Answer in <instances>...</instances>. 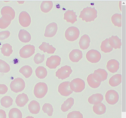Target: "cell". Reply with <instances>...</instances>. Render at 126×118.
<instances>
[{"instance_id":"6da1fadb","label":"cell","mask_w":126,"mask_h":118,"mask_svg":"<svg viewBox=\"0 0 126 118\" xmlns=\"http://www.w3.org/2000/svg\"><path fill=\"white\" fill-rule=\"evenodd\" d=\"M97 10L94 7H87L81 12L79 17L86 22H90L94 21L97 17Z\"/></svg>"},{"instance_id":"7a4b0ae2","label":"cell","mask_w":126,"mask_h":118,"mask_svg":"<svg viewBox=\"0 0 126 118\" xmlns=\"http://www.w3.org/2000/svg\"><path fill=\"white\" fill-rule=\"evenodd\" d=\"M48 90V88L47 84L44 82H40L37 83L35 86L34 94L37 98H42L46 94Z\"/></svg>"},{"instance_id":"3957f363","label":"cell","mask_w":126,"mask_h":118,"mask_svg":"<svg viewBox=\"0 0 126 118\" xmlns=\"http://www.w3.org/2000/svg\"><path fill=\"white\" fill-rule=\"evenodd\" d=\"M10 86L12 91L17 93L24 90L25 87V83L23 79L18 78L12 81Z\"/></svg>"},{"instance_id":"277c9868","label":"cell","mask_w":126,"mask_h":118,"mask_svg":"<svg viewBox=\"0 0 126 118\" xmlns=\"http://www.w3.org/2000/svg\"><path fill=\"white\" fill-rule=\"evenodd\" d=\"M70 88L72 91L76 92H82L85 87L84 81L82 79L77 78L73 79L70 82Z\"/></svg>"},{"instance_id":"5b68a950","label":"cell","mask_w":126,"mask_h":118,"mask_svg":"<svg viewBox=\"0 0 126 118\" xmlns=\"http://www.w3.org/2000/svg\"><path fill=\"white\" fill-rule=\"evenodd\" d=\"M80 32L79 29L74 26L70 27L66 30L65 37L68 40L73 41L76 40L79 38Z\"/></svg>"},{"instance_id":"8992f818","label":"cell","mask_w":126,"mask_h":118,"mask_svg":"<svg viewBox=\"0 0 126 118\" xmlns=\"http://www.w3.org/2000/svg\"><path fill=\"white\" fill-rule=\"evenodd\" d=\"M35 48L33 45H28L23 47L20 50L19 54L21 57L27 58L30 57L35 53Z\"/></svg>"},{"instance_id":"52a82bcc","label":"cell","mask_w":126,"mask_h":118,"mask_svg":"<svg viewBox=\"0 0 126 118\" xmlns=\"http://www.w3.org/2000/svg\"><path fill=\"white\" fill-rule=\"evenodd\" d=\"M72 71L70 66H65L58 69L56 72V76L59 79L63 80L69 77Z\"/></svg>"},{"instance_id":"ba28073f","label":"cell","mask_w":126,"mask_h":118,"mask_svg":"<svg viewBox=\"0 0 126 118\" xmlns=\"http://www.w3.org/2000/svg\"><path fill=\"white\" fill-rule=\"evenodd\" d=\"M106 100L109 104L114 105L116 103L119 99L118 92L114 90H110L106 93L105 95Z\"/></svg>"},{"instance_id":"9c48e42d","label":"cell","mask_w":126,"mask_h":118,"mask_svg":"<svg viewBox=\"0 0 126 118\" xmlns=\"http://www.w3.org/2000/svg\"><path fill=\"white\" fill-rule=\"evenodd\" d=\"M86 57L89 62L92 63H95L100 61L101 58V55L98 51L92 49L87 52Z\"/></svg>"},{"instance_id":"30bf717a","label":"cell","mask_w":126,"mask_h":118,"mask_svg":"<svg viewBox=\"0 0 126 118\" xmlns=\"http://www.w3.org/2000/svg\"><path fill=\"white\" fill-rule=\"evenodd\" d=\"M70 82L65 81L61 83L58 87V91L61 95L67 96L71 94L73 91L70 86Z\"/></svg>"},{"instance_id":"8fae6325","label":"cell","mask_w":126,"mask_h":118,"mask_svg":"<svg viewBox=\"0 0 126 118\" xmlns=\"http://www.w3.org/2000/svg\"><path fill=\"white\" fill-rule=\"evenodd\" d=\"M93 77L96 81L99 82L103 81L107 78L108 74L105 70L99 68L94 71Z\"/></svg>"},{"instance_id":"7c38bea8","label":"cell","mask_w":126,"mask_h":118,"mask_svg":"<svg viewBox=\"0 0 126 118\" xmlns=\"http://www.w3.org/2000/svg\"><path fill=\"white\" fill-rule=\"evenodd\" d=\"M61 58L57 55H53L47 59L46 66L51 69H56L60 64Z\"/></svg>"},{"instance_id":"4fadbf2b","label":"cell","mask_w":126,"mask_h":118,"mask_svg":"<svg viewBox=\"0 0 126 118\" xmlns=\"http://www.w3.org/2000/svg\"><path fill=\"white\" fill-rule=\"evenodd\" d=\"M19 23L23 27H26L30 26L31 23V18L29 14L25 11H23L19 14Z\"/></svg>"},{"instance_id":"5bb4252c","label":"cell","mask_w":126,"mask_h":118,"mask_svg":"<svg viewBox=\"0 0 126 118\" xmlns=\"http://www.w3.org/2000/svg\"><path fill=\"white\" fill-rule=\"evenodd\" d=\"M58 26L56 23H52L47 26L44 36L46 37L52 38L56 34L58 30Z\"/></svg>"},{"instance_id":"9a60e30c","label":"cell","mask_w":126,"mask_h":118,"mask_svg":"<svg viewBox=\"0 0 126 118\" xmlns=\"http://www.w3.org/2000/svg\"><path fill=\"white\" fill-rule=\"evenodd\" d=\"M69 56L71 61L73 62H78L82 58V53L79 49L73 50L70 53Z\"/></svg>"},{"instance_id":"2e32d148","label":"cell","mask_w":126,"mask_h":118,"mask_svg":"<svg viewBox=\"0 0 126 118\" xmlns=\"http://www.w3.org/2000/svg\"><path fill=\"white\" fill-rule=\"evenodd\" d=\"M107 69L110 72L114 73L116 72L119 67V63L114 59L109 60L107 63L106 66Z\"/></svg>"},{"instance_id":"e0dca14e","label":"cell","mask_w":126,"mask_h":118,"mask_svg":"<svg viewBox=\"0 0 126 118\" xmlns=\"http://www.w3.org/2000/svg\"><path fill=\"white\" fill-rule=\"evenodd\" d=\"M29 100L27 95L23 93L18 95L16 98V102L18 106L22 107L24 106Z\"/></svg>"},{"instance_id":"ac0fdd59","label":"cell","mask_w":126,"mask_h":118,"mask_svg":"<svg viewBox=\"0 0 126 118\" xmlns=\"http://www.w3.org/2000/svg\"><path fill=\"white\" fill-rule=\"evenodd\" d=\"M77 17L76 13L74 12L73 10H68L64 14V19L67 22L73 24L77 21Z\"/></svg>"},{"instance_id":"d6986e66","label":"cell","mask_w":126,"mask_h":118,"mask_svg":"<svg viewBox=\"0 0 126 118\" xmlns=\"http://www.w3.org/2000/svg\"><path fill=\"white\" fill-rule=\"evenodd\" d=\"M90 39L87 35H84L81 38L79 42L80 48L84 50L87 49L90 46Z\"/></svg>"},{"instance_id":"ffe728a7","label":"cell","mask_w":126,"mask_h":118,"mask_svg":"<svg viewBox=\"0 0 126 118\" xmlns=\"http://www.w3.org/2000/svg\"><path fill=\"white\" fill-rule=\"evenodd\" d=\"M110 45L116 49H120L122 46L121 40L117 36H112L108 39Z\"/></svg>"},{"instance_id":"44dd1931","label":"cell","mask_w":126,"mask_h":118,"mask_svg":"<svg viewBox=\"0 0 126 118\" xmlns=\"http://www.w3.org/2000/svg\"><path fill=\"white\" fill-rule=\"evenodd\" d=\"M12 20L11 16L8 14H5L0 19V28L5 29L10 24Z\"/></svg>"},{"instance_id":"7402d4cb","label":"cell","mask_w":126,"mask_h":118,"mask_svg":"<svg viewBox=\"0 0 126 118\" xmlns=\"http://www.w3.org/2000/svg\"><path fill=\"white\" fill-rule=\"evenodd\" d=\"M28 108L30 112L33 114H37L39 113L40 109L39 103L36 101H31L28 105Z\"/></svg>"},{"instance_id":"603a6c76","label":"cell","mask_w":126,"mask_h":118,"mask_svg":"<svg viewBox=\"0 0 126 118\" xmlns=\"http://www.w3.org/2000/svg\"><path fill=\"white\" fill-rule=\"evenodd\" d=\"M18 37L21 41L25 43L29 42L31 39V36L30 33L24 29L20 30L18 34Z\"/></svg>"},{"instance_id":"cb8c5ba5","label":"cell","mask_w":126,"mask_h":118,"mask_svg":"<svg viewBox=\"0 0 126 118\" xmlns=\"http://www.w3.org/2000/svg\"><path fill=\"white\" fill-rule=\"evenodd\" d=\"M103 99V95L100 93L94 94L88 99L89 102L91 104L95 105L101 102Z\"/></svg>"},{"instance_id":"d4e9b609","label":"cell","mask_w":126,"mask_h":118,"mask_svg":"<svg viewBox=\"0 0 126 118\" xmlns=\"http://www.w3.org/2000/svg\"><path fill=\"white\" fill-rule=\"evenodd\" d=\"M39 48L44 52H47L48 54H53L56 50L52 45H50L49 43L45 42L42 43Z\"/></svg>"},{"instance_id":"484cf974","label":"cell","mask_w":126,"mask_h":118,"mask_svg":"<svg viewBox=\"0 0 126 118\" xmlns=\"http://www.w3.org/2000/svg\"><path fill=\"white\" fill-rule=\"evenodd\" d=\"M93 108L94 112L97 115H102L105 113L106 111L105 105L101 102L94 105Z\"/></svg>"},{"instance_id":"4316f807","label":"cell","mask_w":126,"mask_h":118,"mask_svg":"<svg viewBox=\"0 0 126 118\" xmlns=\"http://www.w3.org/2000/svg\"><path fill=\"white\" fill-rule=\"evenodd\" d=\"M122 82V75L120 74L115 75L112 77L109 81V83L111 86H117Z\"/></svg>"},{"instance_id":"83f0119b","label":"cell","mask_w":126,"mask_h":118,"mask_svg":"<svg viewBox=\"0 0 126 118\" xmlns=\"http://www.w3.org/2000/svg\"><path fill=\"white\" fill-rule=\"evenodd\" d=\"M74 104V99L72 97L68 98L64 101L61 107V109L63 112H66L71 109Z\"/></svg>"},{"instance_id":"f1b7e54d","label":"cell","mask_w":126,"mask_h":118,"mask_svg":"<svg viewBox=\"0 0 126 118\" xmlns=\"http://www.w3.org/2000/svg\"><path fill=\"white\" fill-rule=\"evenodd\" d=\"M53 6V3L52 1H43L41 5V10L42 12L45 13H47L51 10Z\"/></svg>"},{"instance_id":"f546056e","label":"cell","mask_w":126,"mask_h":118,"mask_svg":"<svg viewBox=\"0 0 126 118\" xmlns=\"http://www.w3.org/2000/svg\"><path fill=\"white\" fill-rule=\"evenodd\" d=\"M100 48L101 51L105 53L110 52L113 48L110 44L108 39H106L102 42Z\"/></svg>"},{"instance_id":"4dcf8cb0","label":"cell","mask_w":126,"mask_h":118,"mask_svg":"<svg viewBox=\"0 0 126 118\" xmlns=\"http://www.w3.org/2000/svg\"><path fill=\"white\" fill-rule=\"evenodd\" d=\"M1 49L4 55L7 57L10 56L13 52L12 46L8 43L4 44Z\"/></svg>"},{"instance_id":"1f68e13d","label":"cell","mask_w":126,"mask_h":118,"mask_svg":"<svg viewBox=\"0 0 126 118\" xmlns=\"http://www.w3.org/2000/svg\"><path fill=\"white\" fill-rule=\"evenodd\" d=\"M1 13L2 16L5 14H8L11 17L12 20L15 18V12L14 10L11 7L8 6H5L2 9Z\"/></svg>"},{"instance_id":"d6a6232c","label":"cell","mask_w":126,"mask_h":118,"mask_svg":"<svg viewBox=\"0 0 126 118\" xmlns=\"http://www.w3.org/2000/svg\"><path fill=\"white\" fill-rule=\"evenodd\" d=\"M35 73L36 76L39 78L41 79L45 78L47 74L46 69L42 66L38 67L35 70Z\"/></svg>"},{"instance_id":"836d02e7","label":"cell","mask_w":126,"mask_h":118,"mask_svg":"<svg viewBox=\"0 0 126 118\" xmlns=\"http://www.w3.org/2000/svg\"><path fill=\"white\" fill-rule=\"evenodd\" d=\"M19 72L22 73L26 78H29L32 75L33 70L32 67L29 66H25L20 70Z\"/></svg>"},{"instance_id":"e575fe53","label":"cell","mask_w":126,"mask_h":118,"mask_svg":"<svg viewBox=\"0 0 126 118\" xmlns=\"http://www.w3.org/2000/svg\"><path fill=\"white\" fill-rule=\"evenodd\" d=\"M87 80L89 85L93 88H98L101 84V82H98L94 79L93 74H90L88 76Z\"/></svg>"},{"instance_id":"d590c367","label":"cell","mask_w":126,"mask_h":118,"mask_svg":"<svg viewBox=\"0 0 126 118\" xmlns=\"http://www.w3.org/2000/svg\"><path fill=\"white\" fill-rule=\"evenodd\" d=\"M9 116V118H22V114L19 109L14 108L10 111Z\"/></svg>"},{"instance_id":"8d00e7d4","label":"cell","mask_w":126,"mask_h":118,"mask_svg":"<svg viewBox=\"0 0 126 118\" xmlns=\"http://www.w3.org/2000/svg\"><path fill=\"white\" fill-rule=\"evenodd\" d=\"M112 23L115 26L120 27L122 26V15L121 14L115 13L111 18Z\"/></svg>"},{"instance_id":"74e56055","label":"cell","mask_w":126,"mask_h":118,"mask_svg":"<svg viewBox=\"0 0 126 118\" xmlns=\"http://www.w3.org/2000/svg\"><path fill=\"white\" fill-rule=\"evenodd\" d=\"M13 100L10 96H5L3 97L1 100V105L6 108H8L13 104Z\"/></svg>"},{"instance_id":"f35d334b","label":"cell","mask_w":126,"mask_h":118,"mask_svg":"<svg viewBox=\"0 0 126 118\" xmlns=\"http://www.w3.org/2000/svg\"><path fill=\"white\" fill-rule=\"evenodd\" d=\"M10 70V65L6 62L0 59V72L6 73Z\"/></svg>"},{"instance_id":"ab89813d","label":"cell","mask_w":126,"mask_h":118,"mask_svg":"<svg viewBox=\"0 0 126 118\" xmlns=\"http://www.w3.org/2000/svg\"><path fill=\"white\" fill-rule=\"evenodd\" d=\"M42 110L45 113H47L49 116H52L53 112V108L52 105L50 104L46 103L44 104Z\"/></svg>"},{"instance_id":"60d3db41","label":"cell","mask_w":126,"mask_h":118,"mask_svg":"<svg viewBox=\"0 0 126 118\" xmlns=\"http://www.w3.org/2000/svg\"><path fill=\"white\" fill-rule=\"evenodd\" d=\"M67 118H83V116L80 111H73L68 113Z\"/></svg>"},{"instance_id":"b9f144b4","label":"cell","mask_w":126,"mask_h":118,"mask_svg":"<svg viewBox=\"0 0 126 118\" xmlns=\"http://www.w3.org/2000/svg\"><path fill=\"white\" fill-rule=\"evenodd\" d=\"M45 55H42L40 53H37L34 57V60L35 63L36 64H39L43 63L45 60Z\"/></svg>"},{"instance_id":"7bdbcfd3","label":"cell","mask_w":126,"mask_h":118,"mask_svg":"<svg viewBox=\"0 0 126 118\" xmlns=\"http://www.w3.org/2000/svg\"><path fill=\"white\" fill-rule=\"evenodd\" d=\"M10 34V32L8 31L0 32V40H3L8 38Z\"/></svg>"},{"instance_id":"ee69618b","label":"cell","mask_w":126,"mask_h":118,"mask_svg":"<svg viewBox=\"0 0 126 118\" xmlns=\"http://www.w3.org/2000/svg\"><path fill=\"white\" fill-rule=\"evenodd\" d=\"M8 88L7 86L4 84H0V94H4L8 92Z\"/></svg>"},{"instance_id":"f6af8a7d","label":"cell","mask_w":126,"mask_h":118,"mask_svg":"<svg viewBox=\"0 0 126 118\" xmlns=\"http://www.w3.org/2000/svg\"><path fill=\"white\" fill-rule=\"evenodd\" d=\"M6 117L5 111L3 110L0 109V118H6Z\"/></svg>"},{"instance_id":"bcb514c9","label":"cell","mask_w":126,"mask_h":118,"mask_svg":"<svg viewBox=\"0 0 126 118\" xmlns=\"http://www.w3.org/2000/svg\"><path fill=\"white\" fill-rule=\"evenodd\" d=\"M25 118H34L32 116H28L27 117Z\"/></svg>"},{"instance_id":"7dc6e473","label":"cell","mask_w":126,"mask_h":118,"mask_svg":"<svg viewBox=\"0 0 126 118\" xmlns=\"http://www.w3.org/2000/svg\"><path fill=\"white\" fill-rule=\"evenodd\" d=\"M4 2H9V1H5Z\"/></svg>"}]
</instances>
